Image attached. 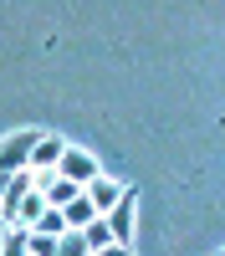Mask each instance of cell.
Segmentation results:
<instances>
[{
	"mask_svg": "<svg viewBox=\"0 0 225 256\" xmlns=\"http://www.w3.org/2000/svg\"><path fill=\"white\" fill-rule=\"evenodd\" d=\"M26 251L31 256H56V236H46V230H26Z\"/></svg>",
	"mask_w": 225,
	"mask_h": 256,
	"instance_id": "10",
	"label": "cell"
},
{
	"mask_svg": "<svg viewBox=\"0 0 225 256\" xmlns=\"http://www.w3.org/2000/svg\"><path fill=\"white\" fill-rule=\"evenodd\" d=\"M77 230H82V241H87L92 251H97V246H113V230H108V220H102V216H92L87 226H77Z\"/></svg>",
	"mask_w": 225,
	"mask_h": 256,
	"instance_id": "8",
	"label": "cell"
},
{
	"mask_svg": "<svg viewBox=\"0 0 225 256\" xmlns=\"http://www.w3.org/2000/svg\"><path fill=\"white\" fill-rule=\"evenodd\" d=\"M41 210H46V200H41V190H26L15 205V226H36L41 220Z\"/></svg>",
	"mask_w": 225,
	"mask_h": 256,
	"instance_id": "7",
	"label": "cell"
},
{
	"mask_svg": "<svg viewBox=\"0 0 225 256\" xmlns=\"http://www.w3.org/2000/svg\"><path fill=\"white\" fill-rule=\"evenodd\" d=\"M92 256H133V251H128V246H97Z\"/></svg>",
	"mask_w": 225,
	"mask_h": 256,
	"instance_id": "12",
	"label": "cell"
},
{
	"mask_svg": "<svg viewBox=\"0 0 225 256\" xmlns=\"http://www.w3.org/2000/svg\"><path fill=\"white\" fill-rule=\"evenodd\" d=\"M133 210H138V195H133V190H123L118 205L102 210V220H108V230H113V246H133V220H138Z\"/></svg>",
	"mask_w": 225,
	"mask_h": 256,
	"instance_id": "1",
	"label": "cell"
},
{
	"mask_svg": "<svg viewBox=\"0 0 225 256\" xmlns=\"http://www.w3.org/2000/svg\"><path fill=\"white\" fill-rule=\"evenodd\" d=\"M92 216H97V210H92V200H87V195H77V200H67V205H61V220H67V230L87 226Z\"/></svg>",
	"mask_w": 225,
	"mask_h": 256,
	"instance_id": "6",
	"label": "cell"
},
{
	"mask_svg": "<svg viewBox=\"0 0 225 256\" xmlns=\"http://www.w3.org/2000/svg\"><path fill=\"white\" fill-rule=\"evenodd\" d=\"M56 174H67L72 184H87L97 174V159L92 154H82V148H61V159H56Z\"/></svg>",
	"mask_w": 225,
	"mask_h": 256,
	"instance_id": "3",
	"label": "cell"
},
{
	"mask_svg": "<svg viewBox=\"0 0 225 256\" xmlns=\"http://www.w3.org/2000/svg\"><path fill=\"white\" fill-rule=\"evenodd\" d=\"M41 138V128H20V134H10L5 144H0V180L5 174H15V169H26V159H31V144Z\"/></svg>",
	"mask_w": 225,
	"mask_h": 256,
	"instance_id": "2",
	"label": "cell"
},
{
	"mask_svg": "<svg viewBox=\"0 0 225 256\" xmlns=\"http://www.w3.org/2000/svg\"><path fill=\"white\" fill-rule=\"evenodd\" d=\"M31 230H46V236H61V230H67V220H61V210H56V205H46V210H41V220H36Z\"/></svg>",
	"mask_w": 225,
	"mask_h": 256,
	"instance_id": "11",
	"label": "cell"
},
{
	"mask_svg": "<svg viewBox=\"0 0 225 256\" xmlns=\"http://www.w3.org/2000/svg\"><path fill=\"white\" fill-rule=\"evenodd\" d=\"M0 246H5V230H0Z\"/></svg>",
	"mask_w": 225,
	"mask_h": 256,
	"instance_id": "13",
	"label": "cell"
},
{
	"mask_svg": "<svg viewBox=\"0 0 225 256\" xmlns=\"http://www.w3.org/2000/svg\"><path fill=\"white\" fill-rule=\"evenodd\" d=\"M0 230H5V216H0Z\"/></svg>",
	"mask_w": 225,
	"mask_h": 256,
	"instance_id": "14",
	"label": "cell"
},
{
	"mask_svg": "<svg viewBox=\"0 0 225 256\" xmlns=\"http://www.w3.org/2000/svg\"><path fill=\"white\" fill-rule=\"evenodd\" d=\"M82 195L92 200V210L102 216V210H113L118 205V195H123V184H113V180H102V174H92L87 184H82Z\"/></svg>",
	"mask_w": 225,
	"mask_h": 256,
	"instance_id": "4",
	"label": "cell"
},
{
	"mask_svg": "<svg viewBox=\"0 0 225 256\" xmlns=\"http://www.w3.org/2000/svg\"><path fill=\"white\" fill-rule=\"evenodd\" d=\"M56 159H61V138L41 134V138L31 144V159H26V169H31V174H41V169H56Z\"/></svg>",
	"mask_w": 225,
	"mask_h": 256,
	"instance_id": "5",
	"label": "cell"
},
{
	"mask_svg": "<svg viewBox=\"0 0 225 256\" xmlns=\"http://www.w3.org/2000/svg\"><path fill=\"white\" fill-rule=\"evenodd\" d=\"M56 256H92V246L82 241V230H61L56 236Z\"/></svg>",
	"mask_w": 225,
	"mask_h": 256,
	"instance_id": "9",
	"label": "cell"
}]
</instances>
